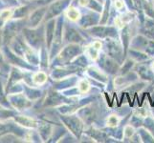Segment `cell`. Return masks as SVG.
<instances>
[{
	"label": "cell",
	"mask_w": 154,
	"mask_h": 143,
	"mask_svg": "<svg viewBox=\"0 0 154 143\" xmlns=\"http://www.w3.org/2000/svg\"><path fill=\"white\" fill-rule=\"evenodd\" d=\"M107 123L110 126H115L118 124V118H117L116 116H110L107 120Z\"/></svg>",
	"instance_id": "3957f363"
},
{
	"label": "cell",
	"mask_w": 154,
	"mask_h": 143,
	"mask_svg": "<svg viewBox=\"0 0 154 143\" xmlns=\"http://www.w3.org/2000/svg\"><path fill=\"white\" fill-rule=\"evenodd\" d=\"M79 89L81 90V92H82V93L87 92L88 89H89V84H88V82L85 81V80L81 81V83H79Z\"/></svg>",
	"instance_id": "7a4b0ae2"
},
{
	"label": "cell",
	"mask_w": 154,
	"mask_h": 143,
	"mask_svg": "<svg viewBox=\"0 0 154 143\" xmlns=\"http://www.w3.org/2000/svg\"><path fill=\"white\" fill-rule=\"evenodd\" d=\"M68 16L69 18H70L71 20H74V21H76L79 18V10H76V9H74V8H70L68 10Z\"/></svg>",
	"instance_id": "6da1fadb"
},
{
	"label": "cell",
	"mask_w": 154,
	"mask_h": 143,
	"mask_svg": "<svg viewBox=\"0 0 154 143\" xmlns=\"http://www.w3.org/2000/svg\"><path fill=\"white\" fill-rule=\"evenodd\" d=\"M152 69H153V70H154V63H153V64H152Z\"/></svg>",
	"instance_id": "5b68a950"
},
{
	"label": "cell",
	"mask_w": 154,
	"mask_h": 143,
	"mask_svg": "<svg viewBox=\"0 0 154 143\" xmlns=\"http://www.w3.org/2000/svg\"><path fill=\"white\" fill-rule=\"evenodd\" d=\"M115 5H116V7L118 8V9H121L122 7H123V3H122L121 1H117L115 3Z\"/></svg>",
	"instance_id": "277c9868"
}]
</instances>
